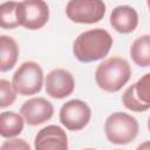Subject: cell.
I'll list each match as a JSON object with an SVG mask.
<instances>
[{
  "mask_svg": "<svg viewBox=\"0 0 150 150\" xmlns=\"http://www.w3.org/2000/svg\"><path fill=\"white\" fill-rule=\"evenodd\" d=\"M18 19L26 29H40L48 22L49 7L45 0H23L18 2Z\"/></svg>",
  "mask_w": 150,
  "mask_h": 150,
  "instance_id": "obj_6",
  "label": "cell"
},
{
  "mask_svg": "<svg viewBox=\"0 0 150 150\" xmlns=\"http://www.w3.org/2000/svg\"><path fill=\"white\" fill-rule=\"evenodd\" d=\"M66 14L76 23H96L105 14V4L103 0H69Z\"/></svg>",
  "mask_w": 150,
  "mask_h": 150,
  "instance_id": "obj_5",
  "label": "cell"
},
{
  "mask_svg": "<svg viewBox=\"0 0 150 150\" xmlns=\"http://www.w3.org/2000/svg\"><path fill=\"white\" fill-rule=\"evenodd\" d=\"M1 149H22V150H29L30 146L28 143L25 142V139H19V138H14L9 139L7 142H5L1 145Z\"/></svg>",
  "mask_w": 150,
  "mask_h": 150,
  "instance_id": "obj_18",
  "label": "cell"
},
{
  "mask_svg": "<svg viewBox=\"0 0 150 150\" xmlns=\"http://www.w3.org/2000/svg\"><path fill=\"white\" fill-rule=\"evenodd\" d=\"M110 25L116 32L122 34H129L134 32L138 25V14L136 9L131 6H116L110 14Z\"/></svg>",
  "mask_w": 150,
  "mask_h": 150,
  "instance_id": "obj_12",
  "label": "cell"
},
{
  "mask_svg": "<svg viewBox=\"0 0 150 150\" xmlns=\"http://www.w3.org/2000/svg\"><path fill=\"white\" fill-rule=\"evenodd\" d=\"M16 90L12 82L0 79V109L12 105L16 100Z\"/></svg>",
  "mask_w": 150,
  "mask_h": 150,
  "instance_id": "obj_17",
  "label": "cell"
},
{
  "mask_svg": "<svg viewBox=\"0 0 150 150\" xmlns=\"http://www.w3.org/2000/svg\"><path fill=\"white\" fill-rule=\"evenodd\" d=\"M25 125V120L21 114L15 111L0 112V136L5 138H13L19 136Z\"/></svg>",
  "mask_w": 150,
  "mask_h": 150,
  "instance_id": "obj_14",
  "label": "cell"
},
{
  "mask_svg": "<svg viewBox=\"0 0 150 150\" xmlns=\"http://www.w3.org/2000/svg\"><path fill=\"white\" fill-rule=\"evenodd\" d=\"M59 118L62 125L70 131L82 130L91 118V110L89 105L82 100H70L62 104Z\"/></svg>",
  "mask_w": 150,
  "mask_h": 150,
  "instance_id": "obj_7",
  "label": "cell"
},
{
  "mask_svg": "<svg viewBox=\"0 0 150 150\" xmlns=\"http://www.w3.org/2000/svg\"><path fill=\"white\" fill-rule=\"evenodd\" d=\"M19 57V46L9 35H0V71L14 68Z\"/></svg>",
  "mask_w": 150,
  "mask_h": 150,
  "instance_id": "obj_13",
  "label": "cell"
},
{
  "mask_svg": "<svg viewBox=\"0 0 150 150\" xmlns=\"http://www.w3.org/2000/svg\"><path fill=\"white\" fill-rule=\"evenodd\" d=\"M114 40L110 33L103 28L89 29L81 33L73 43L75 57L83 63L101 60L108 55Z\"/></svg>",
  "mask_w": 150,
  "mask_h": 150,
  "instance_id": "obj_1",
  "label": "cell"
},
{
  "mask_svg": "<svg viewBox=\"0 0 150 150\" xmlns=\"http://www.w3.org/2000/svg\"><path fill=\"white\" fill-rule=\"evenodd\" d=\"M139 125L137 120L127 112H112L104 122L105 137L112 144H128L137 137Z\"/></svg>",
  "mask_w": 150,
  "mask_h": 150,
  "instance_id": "obj_3",
  "label": "cell"
},
{
  "mask_svg": "<svg viewBox=\"0 0 150 150\" xmlns=\"http://www.w3.org/2000/svg\"><path fill=\"white\" fill-rule=\"evenodd\" d=\"M18 19V2L6 1L0 4V28L14 29L19 27Z\"/></svg>",
  "mask_w": 150,
  "mask_h": 150,
  "instance_id": "obj_16",
  "label": "cell"
},
{
  "mask_svg": "<svg viewBox=\"0 0 150 150\" xmlns=\"http://www.w3.org/2000/svg\"><path fill=\"white\" fill-rule=\"evenodd\" d=\"M130 56L132 61L142 68L150 66V35L145 34L137 38L130 47Z\"/></svg>",
  "mask_w": 150,
  "mask_h": 150,
  "instance_id": "obj_15",
  "label": "cell"
},
{
  "mask_svg": "<svg viewBox=\"0 0 150 150\" xmlns=\"http://www.w3.org/2000/svg\"><path fill=\"white\" fill-rule=\"evenodd\" d=\"M20 114L27 124L39 125L53 117L54 107L43 97H34L23 102L20 108Z\"/></svg>",
  "mask_w": 150,
  "mask_h": 150,
  "instance_id": "obj_10",
  "label": "cell"
},
{
  "mask_svg": "<svg viewBox=\"0 0 150 150\" xmlns=\"http://www.w3.org/2000/svg\"><path fill=\"white\" fill-rule=\"evenodd\" d=\"M12 84L18 94L29 96L38 94L42 89L43 71L39 63L26 61L19 66L12 77Z\"/></svg>",
  "mask_w": 150,
  "mask_h": 150,
  "instance_id": "obj_4",
  "label": "cell"
},
{
  "mask_svg": "<svg viewBox=\"0 0 150 150\" xmlns=\"http://www.w3.org/2000/svg\"><path fill=\"white\" fill-rule=\"evenodd\" d=\"M34 148L36 150H67L68 137L66 131L55 124L42 128L35 136Z\"/></svg>",
  "mask_w": 150,
  "mask_h": 150,
  "instance_id": "obj_11",
  "label": "cell"
},
{
  "mask_svg": "<svg viewBox=\"0 0 150 150\" xmlns=\"http://www.w3.org/2000/svg\"><path fill=\"white\" fill-rule=\"evenodd\" d=\"M45 89L46 93L56 100L64 98L73 94L75 89V80L70 71L56 68L50 70L45 80Z\"/></svg>",
  "mask_w": 150,
  "mask_h": 150,
  "instance_id": "obj_9",
  "label": "cell"
},
{
  "mask_svg": "<svg viewBox=\"0 0 150 150\" xmlns=\"http://www.w3.org/2000/svg\"><path fill=\"white\" fill-rule=\"evenodd\" d=\"M131 77V67L125 59L111 56L100 63L95 71L96 84L104 91L116 93Z\"/></svg>",
  "mask_w": 150,
  "mask_h": 150,
  "instance_id": "obj_2",
  "label": "cell"
},
{
  "mask_svg": "<svg viewBox=\"0 0 150 150\" xmlns=\"http://www.w3.org/2000/svg\"><path fill=\"white\" fill-rule=\"evenodd\" d=\"M124 107L135 112L146 111L150 108V74H144L136 83L131 84L122 95Z\"/></svg>",
  "mask_w": 150,
  "mask_h": 150,
  "instance_id": "obj_8",
  "label": "cell"
}]
</instances>
